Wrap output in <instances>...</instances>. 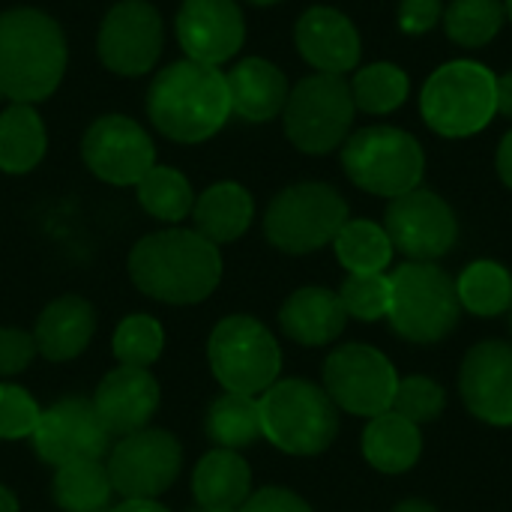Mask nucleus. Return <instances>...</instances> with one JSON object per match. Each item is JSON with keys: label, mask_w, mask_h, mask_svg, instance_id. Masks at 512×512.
I'll list each match as a JSON object with an SVG mask.
<instances>
[{"label": "nucleus", "mask_w": 512, "mask_h": 512, "mask_svg": "<svg viewBox=\"0 0 512 512\" xmlns=\"http://www.w3.org/2000/svg\"><path fill=\"white\" fill-rule=\"evenodd\" d=\"M45 150V123L33 105L12 102L6 111H0V171L27 174L42 162Z\"/></svg>", "instance_id": "obj_27"}, {"label": "nucleus", "mask_w": 512, "mask_h": 512, "mask_svg": "<svg viewBox=\"0 0 512 512\" xmlns=\"http://www.w3.org/2000/svg\"><path fill=\"white\" fill-rule=\"evenodd\" d=\"M162 15L147 0H120L99 27V60L117 75H144L162 54Z\"/></svg>", "instance_id": "obj_15"}, {"label": "nucleus", "mask_w": 512, "mask_h": 512, "mask_svg": "<svg viewBox=\"0 0 512 512\" xmlns=\"http://www.w3.org/2000/svg\"><path fill=\"white\" fill-rule=\"evenodd\" d=\"M66 72V36L39 9L0 12V96L33 105L48 99Z\"/></svg>", "instance_id": "obj_3"}, {"label": "nucleus", "mask_w": 512, "mask_h": 512, "mask_svg": "<svg viewBox=\"0 0 512 512\" xmlns=\"http://www.w3.org/2000/svg\"><path fill=\"white\" fill-rule=\"evenodd\" d=\"M444 15L441 0H402L399 3V27L411 36L429 33Z\"/></svg>", "instance_id": "obj_41"}, {"label": "nucleus", "mask_w": 512, "mask_h": 512, "mask_svg": "<svg viewBox=\"0 0 512 512\" xmlns=\"http://www.w3.org/2000/svg\"><path fill=\"white\" fill-rule=\"evenodd\" d=\"M111 441L114 438L102 426L93 399L81 396H69L45 408L33 432V450L51 468L90 459L102 462L111 450Z\"/></svg>", "instance_id": "obj_13"}, {"label": "nucleus", "mask_w": 512, "mask_h": 512, "mask_svg": "<svg viewBox=\"0 0 512 512\" xmlns=\"http://www.w3.org/2000/svg\"><path fill=\"white\" fill-rule=\"evenodd\" d=\"M504 9H507V15H510L512 21V0H504Z\"/></svg>", "instance_id": "obj_48"}, {"label": "nucleus", "mask_w": 512, "mask_h": 512, "mask_svg": "<svg viewBox=\"0 0 512 512\" xmlns=\"http://www.w3.org/2000/svg\"><path fill=\"white\" fill-rule=\"evenodd\" d=\"M192 219H195V231L207 237L210 243L216 246L234 243L249 231L255 219V201L249 189L240 183H231V180L213 183L195 198Z\"/></svg>", "instance_id": "obj_25"}, {"label": "nucleus", "mask_w": 512, "mask_h": 512, "mask_svg": "<svg viewBox=\"0 0 512 512\" xmlns=\"http://www.w3.org/2000/svg\"><path fill=\"white\" fill-rule=\"evenodd\" d=\"M363 456L381 474H405L423 456L420 426L396 411L378 414L363 432Z\"/></svg>", "instance_id": "obj_26"}, {"label": "nucleus", "mask_w": 512, "mask_h": 512, "mask_svg": "<svg viewBox=\"0 0 512 512\" xmlns=\"http://www.w3.org/2000/svg\"><path fill=\"white\" fill-rule=\"evenodd\" d=\"M147 114L165 138L201 144L216 135L231 114L225 75L216 66L195 63L189 57L177 60L153 78Z\"/></svg>", "instance_id": "obj_2"}, {"label": "nucleus", "mask_w": 512, "mask_h": 512, "mask_svg": "<svg viewBox=\"0 0 512 512\" xmlns=\"http://www.w3.org/2000/svg\"><path fill=\"white\" fill-rule=\"evenodd\" d=\"M207 363L225 393L261 396L279 381L282 348L264 321L252 315H228L210 330Z\"/></svg>", "instance_id": "obj_6"}, {"label": "nucleus", "mask_w": 512, "mask_h": 512, "mask_svg": "<svg viewBox=\"0 0 512 512\" xmlns=\"http://www.w3.org/2000/svg\"><path fill=\"white\" fill-rule=\"evenodd\" d=\"M408 93H411V81L405 69L384 60L357 69L351 81L354 105L366 114H390L408 99Z\"/></svg>", "instance_id": "obj_33"}, {"label": "nucleus", "mask_w": 512, "mask_h": 512, "mask_svg": "<svg viewBox=\"0 0 512 512\" xmlns=\"http://www.w3.org/2000/svg\"><path fill=\"white\" fill-rule=\"evenodd\" d=\"M0 512H18V498L0 483Z\"/></svg>", "instance_id": "obj_46"}, {"label": "nucleus", "mask_w": 512, "mask_h": 512, "mask_svg": "<svg viewBox=\"0 0 512 512\" xmlns=\"http://www.w3.org/2000/svg\"><path fill=\"white\" fill-rule=\"evenodd\" d=\"M459 306L480 318H495L512 309V273L498 261H474L456 279Z\"/></svg>", "instance_id": "obj_31"}, {"label": "nucleus", "mask_w": 512, "mask_h": 512, "mask_svg": "<svg viewBox=\"0 0 512 512\" xmlns=\"http://www.w3.org/2000/svg\"><path fill=\"white\" fill-rule=\"evenodd\" d=\"M336 258L348 273H384L393 261V240L384 225L369 219H348L336 240Z\"/></svg>", "instance_id": "obj_30"}, {"label": "nucleus", "mask_w": 512, "mask_h": 512, "mask_svg": "<svg viewBox=\"0 0 512 512\" xmlns=\"http://www.w3.org/2000/svg\"><path fill=\"white\" fill-rule=\"evenodd\" d=\"M354 96L351 84L342 75L315 72L303 78L285 102V135L303 153L321 156L348 141L354 123Z\"/></svg>", "instance_id": "obj_10"}, {"label": "nucleus", "mask_w": 512, "mask_h": 512, "mask_svg": "<svg viewBox=\"0 0 512 512\" xmlns=\"http://www.w3.org/2000/svg\"><path fill=\"white\" fill-rule=\"evenodd\" d=\"M114 495L105 462L90 459L54 468L51 498L60 512H108Z\"/></svg>", "instance_id": "obj_28"}, {"label": "nucleus", "mask_w": 512, "mask_h": 512, "mask_svg": "<svg viewBox=\"0 0 512 512\" xmlns=\"http://www.w3.org/2000/svg\"><path fill=\"white\" fill-rule=\"evenodd\" d=\"M345 324H348V315H345L339 294L330 288H318V285L294 291L279 309L282 333L303 348H321V345L336 342Z\"/></svg>", "instance_id": "obj_22"}, {"label": "nucleus", "mask_w": 512, "mask_h": 512, "mask_svg": "<svg viewBox=\"0 0 512 512\" xmlns=\"http://www.w3.org/2000/svg\"><path fill=\"white\" fill-rule=\"evenodd\" d=\"M42 417L39 402L18 384H0V441L33 438Z\"/></svg>", "instance_id": "obj_38"}, {"label": "nucleus", "mask_w": 512, "mask_h": 512, "mask_svg": "<svg viewBox=\"0 0 512 512\" xmlns=\"http://www.w3.org/2000/svg\"><path fill=\"white\" fill-rule=\"evenodd\" d=\"M249 3H255V6H270V3H279V0H249Z\"/></svg>", "instance_id": "obj_47"}, {"label": "nucleus", "mask_w": 512, "mask_h": 512, "mask_svg": "<svg viewBox=\"0 0 512 512\" xmlns=\"http://www.w3.org/2000/svg\"><path fill=\"white\" fill-rule=\"evenodd\" d=\"M498 174L512 189V129L504 135V141L498 147Z\"/></svg>", "instance_id": "obj_42"}, {"label": "nucleus", "mask_w": 512, "mask_h": 512, "mask_svg": "<svg viewBox=\"0 0 512 512\" xmlns=\"http://www.w3.org/2000/svg\"><path fill=\"white\" fill-rule=\"evenodd\" d=\"M108 477L123 501H159L183 471V447L165 429H141L108 450Z\"/></svg>", "instance_id": "obj_11"}, {"label": "nucleus", "mask_w": 512, "mask_h": 512, "mask_svg": "<svg viewBox=\"0 0 512 512\" xmlns=\"http://www.w3.org/2000/svg\"><path fill=\"white\" fill-rule=\"evenodd\" d=\"M303 60L324 75H345L360 63V33L354 21L333 6H312L300 15L294 30Z\"/></svg>", "instance_id": "obj_20"}, {"label": "nucleus", "mask_w": 512, "mask_h": 512, "mask_svg": "<svg viewBox=\"0 0 512 512\" xmlns=\"http://www.w3.org/2000/svg\"><path fill=\"white\" fill-rule=\"evenodd\" d=\"M339 300L348 318L357 321H381L393 306V282L384 273H348L339 288Z\"/></svg>", "instance_id": "obj_36"}, {"label": "nucleus", "mask_w": 512, "mask_h": 512, "mask_svg": "<svg viewBox=\"0 0 512 512\" xmlns=\"http://www.w3.org/2000/svg\"><path fill=\"white\" fill-rule=\"evenodd\" d=\"M399 375L372 345L351 342L330 351L324 363V390L336 408L357 417H378L393 408Z\"/></svg>", "instance_id": "obj_12"}, {"label": "nucleus", "mask_w": 512, "mask_h": 512, "mask_svg": "<svg viewBox=\"0 0 512 512\" xmlns=\"http://www.w3.org/2000/svg\"><path fill=\"white\" fill-rule=\"evenodd\" d=\"M465 408L492 426H512V345L480 342L468 351L459 372Z\"/></svg>", "instance_id": "obj_17"}, {"label": "nucleus", "mask_w": 512, "mask_h": 512, "mask_svg": "<svg viewBox=\"0 0 512 512\" xmlns=\"http://www.w3.org/2000/svg\"><path fill=\"white\" fill-rule=\"evenodd\" d=\"M108 512H171L165 504L159 501H120L117 507H111Z\"/></svg>", "instance_id": "obj_44"}, {"label": "nucleus", "mask_w": 512, "mask_h": 512, "mask_svg": "<svg viewBox=\"0 0 512 512\" xmlns=\"http://www.w3.org/2000/svg\"><path fill=\"white\" fill-rule=\"evenodd\" d=\"M159 405L162 390L150 369L117 366L99 381L93 393V408L111 438H126L132 432L147 429Z\"/></svg>", "instance_id": "obj_19"}, {"label": "nucleus", "mask_w": 512, "mask_h": 512, "mask_svg": "<svg viewBox=\"0 0 512 512\" xmlns=\"http://www.w3.org/2000/svg\"><path fill=\"white\" fill-rule=\"evenodd\" d=\"M261 438L288 456H318L339 435V408L324 387L282 378L258 396Z\"/></svg>", "instance_id": "obj_4"}, {"label": "nucleus", "mask_w": 512, "mask_h": 512, "mask_svg": "<svg viewBox=\"0 0 512 512\" xmlns=\"http://www.w3.org/2000/svg\"><path fill=\"white\" fill-rule=\"evenodd\" d=\"M384 228L393 240V249L411 261L444 258L459 240V222L453 207L420 186L390 201Z\"/></svg>", "instance_id": "obj_14"}, {"label": "nucleus", "mask_w": 512, "mask_h": 512, "mask_svg": "<svg viewBox=\"0 0 512 512\" xmlns=\"http://www.w3.org/2000/svg\"><path fill=\"white\" fill-rule=\"evenodd\" d=\"M204 432L213 447L222 450H246L261 438V411L258 396L243 393H222L210 402L204 417Z\"/></svg>", "instance_id": "obj_29"}, {"label": "nucleus", "mask_w": 512, "mask_h": 512, "mask_svg": "<svg viewBox=\"0 0 512 512\" xmlns=\"http://www.w3.org/2000/svg\"><path fill=\"white\" fill-rule=\"evenodd\" d=\"M165 351V330L153 315L132 312L126 315L111 336V354L117 366L150 369Z\"/></svg>", "instance_id": "obj_35"}, {"label": "nucleus", "mask_w": 512, "mask_h": 512, "mask_svg": "<svg viewBox=\"0 0 512 512\" xmlns=\"http://www.w3.org/2000/svg\"><path fill=\"white\" fill-rule=\"evenodd\" d=\"M393 512H438L432 504H426V501H420V498H411V501H402V504H396Z\"/></svg>", "instance_id": "obj_45"}, {"label": "nucleus", "mask_w": 512, "mask_h": 512, "mask_svg": "<svg viewBox=\"0 0 512 512\" xmlns=\"http://www.w3.org/2000/svg\"><path fill=\"white\" fill-rule=\"evenodd\" d=\"M420 111L432 132L471 138L498 114V75L477 60H450L426 78Z\"/></svg>", "instance_id": "obj_5"}, {"label": "nucleus", "mask_w": 512, "mask_h": 512, "mask_svg": "<svg viewBox=\"0 0 512 512\" xmlns=\"http://www.w3.org/2000/svg\"><path fill=\"white\" fill-rule=\"evenodd\" d=\"M393 330L417 345H432L447 339L462 315L456 282L432 261H408L393 276Z\"/></svg>", "instance_id": "obj_8"}, {"label": "nucleus", "mask_w": 512, "mask_h": 512, "mask_svg": "<svg viewBox=\"0 0 512 512\" xmlns=\"http://www.w3.org/2000/svg\"><path fill=\"white\" fill-rule=\"evenodd\" d=\"M138 204L159 222L177 225L186 216H192L195 207V192L192 183L168 165H153L135 186Z\"/></svg>", "instance_id": "obj_32"}, {"label": "nucleus", "mask_w": 512, "mask_h": 512, "mask_svg": "<svg viewBox=\"0 0 512 512\" xmlns=\"http://www.w3.org/2000/svg\"><path fill=\"white\" fill-rule=\"evenodd\" d=\"M129 279L156 303L195 306L219 288L222 252L195 228H165L132 246Z\"/></svg>", "instance_id": "obj_1"}, {"label": "nucleus", "mask_w": 512, "mask_h": 512, "mask_svg": "<svg viewBox=\"0 0 512 512\" xmlns=\"http://www.w3.org/2000/svg\"><path fill=\"white\" fill-rule=\"evenodd\" d=\"M177 39L195 63L219 66L231 60L246 39L237 0H186L177 12Z\"/></svg>", "instance_id": "obj_18"}, {"label": "nucleus", "mask_w": 512, "mask_h": 512, "mask_svg": "<svg viewBox=\"0 0 512 512\" xmlns=\"http://www.w3.org/2000/svg\"><path fill=\"white\" fill-rule=\"evenodd\" d=\"M498 114L512 120V72L498 75Z\"/></svg>", "instance_id": "obj_43"}, {"label": "nucleus", "mask_w": 512, "mask_h": 512, "mask_svg": "<svg viewBox=\"0 0 512 512\" xmlns=\"http://www.w3.org/2000/svg\"><path fill=\"white\" fill-rule=\"evenodd\" d=\"M39 357L33 333L21 327H0V378H15Z\"/></svg>", "instance_id": "obj_39"}, {"label": "nucleus", "mask_w": 512, "mask_h": 512, "mask_svg": "<svg viewBox=\"0 0 512 512\" xmlns=\"http://www.w3.org/2000/svg\"><path fill=\"white\" fill-rule=\"evenodd\" d=\"M237 512H315L297 492L282 486H264L249 495V501Z\"/></svg>", "instance_id": "obj_40"}, {"label": "nucleus", "mask_w": 512, "mask_h": 512, "mask_svg": "<svg viewBox=\"0 0 512 512\" xmlns=\"http://www.w3.org/2000/svg\"><path fill=\"white\" fill-rule=\"evenodd\" d=\"M93 333H96V309L78 294H63L39 312L33 327V342L42 360L69 363L90 348Z\"/></svg>", "instance_id": "obj_21"}, {"label": "nucleus", "mask_w": 512, "mask_h": 512, "mask_svg": "<svg viewBox=\"0 0 512 512\" xmlns=\"http://www.w3.org/2000/svg\"><path fill=\"white\" fill-rule=\"evenodd\" d=\"M510 321H512V318H510ZM510 327H512V324H510Z\"/></svg>", "instance_id": "obj_50"}, {"label": "nucleus", "mask_w": 512, "mask_h": 512, "mask_svg": "<svg viewBox=\"0 0 512 512\" xmlns=\"http://www.w3.org/2000/svg\"><path fill=\"white\" fill-rule=\"evenodd\" d=\"M348 222L345 198L327 183H297L282 189L264 216L267 240L288 255H309L336 240Z\"/></svg>", "instance_id": "obj_9"}, {"label": "nucleus", "mask_w": 512, "mask_h": 512, "mask_svg": "<svg viewBox=\"0 0 512 512\" xmlns=\"http://www.w3.org/2000/svg\"><path fill=\"white\" fill-rule=\"evenodd\" d=\"M81 156L90 174L111 186H138V180L156 165V147L150 135L123 114L99 117L84 132Z\"/></svg>", "instance_id": "obj_16"}, {"label": "nucleus", "mask_w": 512, "mask_h": 512, "mask_svg": "<svg viewBox=\"0 0 512 512\" xmlns=\"http://www.w3.org/2000/svg\"><path fill=\"white\" fill-rule=\"evenodd\" d=\"M444 405H447V396H444L441 384H435L432 378H423V375H411V378H399L396 399H393L390 411L423 426V423L438 420Z\"/></svg>", "instance_id": "obj_37"}, {"label": "nucleus", "mask_w": 512, "mask_h": 512, "mask_svg": "<svg viewBox=\"0 0 512 512\" xmlns=\"http://www.w3.org/2000/svg\"><path fill=\"white\" fill-rule=\"evenodd\" d=\"M225 84H228L231 111L249 123H267V120L279 117L285 111V102L291 93L285 72L264 57L240 60L225 75Z\"/></svg>", "instance_id": "obj_23"}, {"label": "nucleus", "mask_w": 512, "mask_h": 512, "mask_svg": "<svg viewBox=\"0 0 512 512\" xmlns=\"http://www.w3.org/2000/svg\"><path fill=\"white\" fill-rule=\"evenodd\" d=\"M507 18L501 0H453L444 9L447 36L462 48H483L492 42Z\"/></svg>", "instance_id": "obj_34"}, {"label": "nucleus", "mask_w": 512, "mask_h": 512, "mask_svg": "<svg viewBox=\"0 0 512 512\" xmlns=\"http://www.w3.org/2000/svg\"><path fill=\"white\" fill-rule=\"evenodd\" d=\"M192 512H216V510H204V507H195V510Z\"/></svg>", "instance_id": "obj_49"}, {"label": "nucleus", "mask_w": 512, "mask_h": 512, "mask_svg": "<svg viewBox=\"0 0 512 512\" xmlns=\"http://www.w3.org/2000/svg\"><path fill=\"white\" fill-rule=\"evenodd\" d=\"M342 168L357 189L393 201L420 186L426 153L420 141L405 129L369 126L345 141Z\"/></svg>", "instance_id": "obj_7"}, {"label": "nucleus", "mask_w": 512, "mask_h": 512, "mask_svg": "<svg viewBox=\"0 0 512 512\" xmlns=\"http://www.w3.org/2000/svg\"><path fill=\"white\" fill-rule=\"evenodd\" d=\"M192 495L204 510L237 512L252 495V471L237 450L213 447L192 471Z\"/></svg>", "instance_id": "obj_24"}]
</instances>
